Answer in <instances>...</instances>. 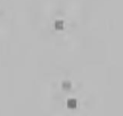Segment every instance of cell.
I'll use <instances>...</instances> for the list:
<instances>
[{
	"mask_svg": "<svg viewBox=\"0 0 123 116\" xmlns=\"http://www.w3.org/2000/svg\"><path fill=\"white\" fill-rule=\"evenodd\" d=\"M67 105H68L70 108H74V107H76V101H75V100H70V101L67 103Z\"/></svg>",
	"mask_w": 123,
	"mask_h": 116,
	"instance_id": "obj_1",
	"label": "cell"
},
{
	"mask_svg": "<svg viewBox=\"0 0 123 116\" xmlns=\"http://www.w3.org/2000/svg\"><path fill=\"white\" fill-rule=\"evenodd\" d=\"M70 88H71L70 82H64V83H63V89L64 90H70Z\"/></svg>",
	"mask_w": 123,
	"mask_h": 116,
	"instance_id": "obj_2",
	"label": "cell"
},
{
	"mask_svg": "<svg viewBox=\"0 0 123 116\" xmlns=\"http://www.w3.org/2000/svg\"><path fill=\"white\" fill-rule=\"evenodd\" d=\"M63 27V23L62 22H56V29H62Z\"/></svg>",
	"mask_w": 123,
	"mask_h": 116,
	"instance_id": "obj_3",
	"label": "cell"
}]
</instances>
